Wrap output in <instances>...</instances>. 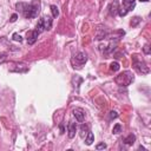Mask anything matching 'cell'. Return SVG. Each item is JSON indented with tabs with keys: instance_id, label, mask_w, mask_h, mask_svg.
<instances>
[{
	"instance_id": "7a4b0ae2",
	"label": "cell",
	"mask_w": 151,
	"mask_h": 151,
	"mask_svg": "<svg viewBox=\"0 0 151 151\" xmlns=\"http://www.w3.org/2000/svg\"><path fill=\"white\" fill-rule=\"evenodd\" d=\"M133 80H134V76L130 71H124L123 73H119L114 78V81L119 86H129Z\"/></svg>"
},
{
	"instance_id": "9c48e42d",
	"label": "cell",
	"mask_w": 151,
	"mask_h": 151,
	"mask_svg": "<svg viewBox=\"0 0 151 151\" xmlns=\"http://www.w3.org/2000/svg\"><path fill=\"white\" fill-rule=\"evenodd\" d=\"M17 67H11L9 68V71H12V72H27L28 71V67L25 65V64H22V63H20V64H14Z\"/></svg>"
},
{
	"instance_id": "4fadbf2b",
	"label": "cell",
	"mask_w": 151,
	"mask_h": 151,
	"mask_svg": "<svg viewBox=\"0 0 151 151\" xmlns=\"http://www.w3.org/2000/svg\"><path fill=\"white\" fill-rule=\"evenodd\" d=\"M93 140H94V136H93V133L91 131H88L86 137H85V144L86 145H91L93 143Z\"/></svg>"
},
{
	"instance_id": "5bb4252c",
	"label": "cell",
	"mask_w": 151,
	"mask_h": 151,
	"mask_svg": "<svg viewBox=\"0 0 151 151\" xmlns=\"http://www.w3.org/2000/svg\"><path fill=\"white\" fill-rule=\"evenodd\" d=\"M134 142H136V136H134V134H132V133H131V134H129V136L124 139V143H125L126 145H132Z\"/></svg>"
},
{
	"instance_id": "2e32d148",
	"label": "cell",
	"mask_w": 151,
	"mask_h": 151,
	"mask_svg": "<svg viewBox=\"0 0 151 151\" xmlns=\"http://www.w3.org/2000/svg\"><path fill=\"white\" fill-rule=\"evenodd\" d=\"M110 68H111V71H113V72H117V71L120 68V65H119L117 61H113V63H111V65H110Z\"/></svg>"
},
{
	"instance_id": "ac0fdd59",
	"label": "cell",
	"mask_w": 151,
	"mask_h": 151,
	"mask_svg": "<svg viewBox=\"0 0 151 151\" xmlns=\"http://www.w3.org/2000/svg\"><path fill=\"white\" fill-rule=\"evenodd\" d=\"M112 132H113L114 134L120 133V132H122V125H120V124H116V125L113 126V129H112Z\"/></svg>"
},
{
	"instance_id": "277c9868",
	"label": "cell",
	"mask_w": 151,
	"mask_h": 151,
	"mask_svg": "<svg viewBox=\"0 0 151 151\" xmlns=\"http://www.w3.org/2000/svg\"><path fill=\"white\" fill-rule=\"evenodd\" d=\"M52 27V18L48 17V15H44L41 17L39 20H38V24H37V31L40 33V32H44V31H48L51 29Z\"/></svg>"
},
{
	"instance_id": "52a82bcc",
	"label": "cell",
	"mask_w": 151,
	"mask_h": 151,
	"mask_svg": "<svg viewBox=\"0 0 151 151\" xmlns=\"http://www.w3.org/2000/svg\"><path fill=\"white\" fill-rule=\"evenodd\" d=\"M38 35H39V32H38L37 29H33V31H29V32H27V34H26V39H27V42H28L29 45H33V44L37 41V39H38Z\"/></svg>"
},
{
	"instance_id": "ba28073f",
	"label": "cell",
	"mask_w": 151,
	"mask_h": 151,
	"mask_svg": "<svg viewBox=\"0 0 151 151\" xmlns=\"http://www.w3.org/2000/svg\"><path fill=\"white\" fill-rule=\"evenodd\" d=\"M72 113H73V116L76 117V119H77L78 122H83L84 118H85V111H84L83 109H80V107L73 109Z\"/></svg>"
},
{
	"instance_id": "7402d4cb",
	"label": "cell",
	"mask_w": 151,
	"mask_h": 151,
	"mask_svg": "<svg viewBox=\"0 0 151 151\" xmlns=\"http://www.w3.org/2000/svg\"><path fill=\"white\" fill-rule=\"evenodd\" d=\"M17 19H18V14H12V17H11L9 20H11V22H14Z\"/></svg>"
},
{
	"instance_id": "8992f818",
	"label": "cell",
	"mask_w": 151,
	"mask_h": 151,
	"mask_svg": "<svg viewBox=\"0 0 151 151\" xmlns=\"http://www.w3.org/2000/svg\"><path fill=\"white\" fill-rule=\"evenodd\" d=\"M72 61H73L74 65H77L78 67H80L81 65H84V64L87 61V55H86V53H84V52H78V53L74 55V58L72 59Z\"/></svg>"
},
{
	"instance_id": "9a60e30c",
	"label": "cell",
	"mask_w": 151,
	"mask_h": 151,
	"mask_svg": "<svg viewBox=\"0 0 151 151\" xmlns=\"http://www.w3.org/2000/svg\"><path fill=\"white\" fill-rule=\"evenodd\" d=\"M140 20H142V19H140L139 17H134V18H132V20L130 21V25H131L132 27H136V26L140 22Z\"/></svg>"
},
{
	"instance_id": "6da1fadb",
	"label": "cell",
	"mask_w": 151,
	"mask_h": 151,
	"mask_svg": "<svg viewBox=\"0 0 151 151\" xmlns=\"http://www.w3.org/2000/svg\"><path fill=\"white\" fill-rule=\"evenodd\" d=\"M15 8L19 13L22 14L24 18L26 19H32L35 18L40 11V1L39 0H33L32 4H26V2H18L15 5Z\"/></svg>"
},
{
	"instance_id": "44dd1931",
	"label": "cell",
	"mask_w": 151,
	"mask_h": 151,
	"mask_svg": "<svg viewBox=\"0 0 151 151\" xmlns=\"http://www.w3.org/2000/svg\"><path fill=\"white\" fill-rule=\"evenodd\" d=\"M118 117V113L116 112V111H111L110 112V119H114V118H117Z\"/></svg>"
},
{
	"instance_id": "7c38bea8",
	"label": "cell",
	"mask_w": 151,
	"mask_h": 151,
	"mask_svg": "<svg viewBox=\"0 0 151 151\" xmlns=\"http://www.w3.org/2000/svg\"><path fill=\"white\" fill-rule=\"evenodd\" d=\"M88 131H90V129H88V126H87L86 124H81V125H80V129H79V134H80V137H81V138H85Z\"/></svg>"
},
{
	"instance_id": "cb8c5ba5",
	"label": "cell",
	"mask_w": 151,
	"mask_h": 151,
	"mask_svg": "<svg viewBox=\"0 0 151 151\" xmlns=\"http://www.w3.org/2000/svg\"><path fill=\"white\" fill-rule=\"evenodd\" d=\"M5 59H6V54H5V53H1V54H0V64H1Z\"/></svg>"
},
{
	"instance_id": "d6986e66",
	"label": "cell",
	"mask_w": 151,
	"mask_h": 151,
	"mask_svg": "<svg viewBox=\"0 0 151 151\" xmlns=\"http://www.w3.org/2000/svg\"><path fill=\"white\" fill-rule=\"evenodd\" d=\"M12 39H13L14 41H19V42H21V41H22V38H21V35H20V34H18V33H13V35H12Z\"/></svg>"
},
{
	"instance_id": "30bf717a",
	"label": "cell",
	"mask_w": 151,
	"mask_h": 151,
	"mask_svg": "<svg viewBox=\"0 0 151 151\" xmlns=\"http://www.w3.org/2000/svg\"><path fill=\"white\" fill-rule=\"evenodd\" d=\"M76 132H77V124L76 123H70L68 124V138H74L76 136Z\"/></svg>"
},
{
	"instance_id": "5b68a950",
	"label": "cell",
	"mask_w": 151,
	"mask_h": 151,
	"mask_svg": "<svg viewBox=\"0 0 151 151\" xmlns=\"http://www.w3.org/2000/svg\"><path fill=\"white\" fill-rule=\"evenodd\" d=\"M134 1L136 0H123V6L118 9V13L120 17H124L127 14L129 11H131L134 7Z\"/></svg>"
},
{
	"instance_id": "e0dca14e",
	"label": "cell",
	"mask_w": 151,
	"mask_h": 151,
	"mask_svg": "<svg viewBox=\"0 0 151 151\" xmlns=\"http://www.w3.org/2000/svg\"><path fill=\"white\" fill-rule=\"evenodd\" d=\"M51 12H52V15L54 18H57L59 15V11H58V7L55 5H51Z\"/></svg>"
},
{
	"instance_id": "8fae6325",
	"label": "cell",
	"mask_w": 151,
	"mask_h": 151,
	"mask_svg": "<svg viewBox=\"0 0 151 151\" xmlns=\"http://www.w3.org/2000/svg\"><path fill=\"white\" fill-rule=\"evenodd\" d=\"M118 9H119V7H118V1H113V2L110 5V7H109V12H110L111 15H116V13L118 12Z\"/></svg>"
},
{
	"instance_id": "603a6c76",
	"label": "cell",
	"mask_w": 151,
	"mask_h": 151,
	"mask_svg": "<svg viewBox=\"0 0 151 151\" xmlns=\"http://www.w3.org/2000/svg\"><path fill=\"white\" fill-rule=\"evenodd\" d=\"M144 53H145V54H149V53H150V48H149V45H145V46H144Z\"/></svg>"
},
{
	"instance_id": "d4e9b609",
	"label": "cell",
	"mask_w": 151,
	"mask_h": 151,
	"mask_svg": "<svg viewBox=\"0 0 151 151\" xmlns=\"http://www.w3.org/2000/svg\"><path fill=\"white\" fill-rule=\"evenodd\" d=\"M139 1H143V2H147L149 0H139Z\"/></svg>"
},
{
	"instance_id": "3957f363",
	"label": "cell",
	"mask_w": 151,
	"mask_h": 151,
	"mask_svg": "<svg viewBox=\"0 0 151 151\" xmlns=\"http://www.w3.org/2000/svg\"><path fill=\"white\" fill-rule=\"evenodd\" d=\"M132 60H133V68H134L137 72H139V73H142V74L149 73V66L146 65V63H145L142 58H139V55L134 54V55L132 57Z\"/></svg>"
},
{
	"instance_id": "ffe728a7",
	"label": "cell",
	"mask_w": 151,
	"mask_h": 151,
	"mask_svg": "<svg viewBox=\"0 0 151 151\" xmlns=\"http://www.w3.org/2000/svg\"><path fill=\"white\" fill-rule=\"evenodd\" d=\"M96 149L97 150H104V149H106V144L105 143H99V144L96 145Z\"/></svg>"
}]
</instances>
